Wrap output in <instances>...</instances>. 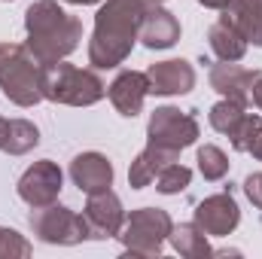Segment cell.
<instances>
[{
	"label": "cell",
	"mask_w": 262,
	"mask_h": 259,
	"mask_svg": "<svg viewBox=\"0 0 262 259\" xmlns=\"http://www.w3.org/2000/svg\"><path fill=\"white\" fill-rule=\"evenodd\" d=\"M149 0H104L95 15V31L89 37V64L95 70H113L131 55L140 21Z\"/></svg>",
	"instance_id": "obj_1"
},
{
	"label": "cell",
	"mask_w": 262,
	"mask_h": 259,
	"mask_svg": "<svg viewBox=\"0 0 262 259\" xmlns=\"http://www.w3.org/2000/svg\"><path fill=\"white\" fill-rule=\"evenodd\" d=\"M28 49L40 64H58L70 52H76L82 40V21L67 12L58 0H34L25 12Z\"/></svg>",
	"instance_id": "obj_2"
},
{
	"label": "cell",
	"mask_w": 262,
	"mask_h": 259,
	"mask_svg": "<svg viewBox=\"0 0 262 259\" xmlns=\"http://www.w3.org/2000/svg\"><path fill=\"white\" fill-rule=\"evenodd\" d=\"M107 95L104 79L92 67H76L58 61L43 70V101L64 104V107H92Z\"/></svg>",
	"instance_id": "obj_3"
},
{
	"label": "cell",
	"mask_w": 262,
	"mask_h": 259,
	"mask_svg": "<svg viewBox=\"0 0 262 259\" xmlns=\"http://www.w3.org/2000/svg\"><path fill=\"white\" fill-rule=\"evenodd\" d=\"M43 70L46 64H40L28 46L15 43L0 64V92L15 107H34L43 101Z\"/></svg>",
	"instance_id": "obj_4"
},
{
	"label": "cell",
	"mask_w": 262,
	"mask_h": 259,
	"mask_svg": "<svg viewBox=\"0 0 262 259\" xmlns=\"http://www.w3.org/2000/svg\"><path fill=\"white\" fill-rule=\"evenodd\" d=\"M171 229H174V220H171L168 210H162V207H137V210H131V217H125L119 241H122L125 253H131V256L156 259L162 256V247H165Z\"/></svg>",
	"instance_id": "obj_5"
},
{
	"label": "cell",
	"mask_w": 262,
	"mask_h": 259,
	"mask_svg": "<svg viewBox=\"0 0 262 259\" xmlns=\"http://www.w3.org/2000/svg\"><path fill=\"white\" fill-rule=\"evenodd\" d=\"M28 226L37 235V241L58 244V247H73V244H82V241L92 238L85 217L64 207V204H58V201H52L46 207H31Z\"/></svg>",
	"instance_id": "obj_6"
},
{
	"label": "cell",
	"mask_w": 262,
	"mask_h": 259,
	"mask_svg": "<svg viewBox=\"0 0 262 259\" xmlns=\"http://www.w3.org/2000/svg\"><path fill=\"white\" fill-rule=\"evenodd\" d=\"M198 134H201L198 119L180 107H156L146 122V143L159 146L165 153H174V156H180L186 146H192Z\"/></svg>",
	"instance_id": "obj_7"
},
{
	"label": "cell",
	"mask_w": 262,
	"mask_h": 259,
	"mask_svg": "<svg viewBox=\"0 0 262 259\" xmlns=\"http://www.w3.org/2000/svg\"><path fill=\"white\" fill-rule=\"evenodd\" d=\"M61 186H64L61 168H58L52 159H40V162H34V165L18 177L15 192H18V198H21L28 207H46V204L58 201Z\"/></svg>",
	"instance_id": "obj_8"
},
{
	"label": "cell",
	"mask_w": 262,
	"mask_h": 259,
	"mask_svg": "<svg viewBox=\"0 0 262 259\" xmlns=\"http://www.w3.org/2000/svg\"><path fill=\"white\" fill-rule=\"evenodd\" d=\"M198 229L207 235V238H226L238 229L241 223V207L235 201L232 192H216L207 195L195 204V217H192Z\"/></svg>",
	"instance_id": "obj_9"
},
{
	"label": "cell",
	"mask_w": 262,
	"mask_h": 259,
	"mask_svg": "<svg viewBox=\"0 0 262 259\" xmlns=\"http://www.w3.org/2000/svg\"><path fill=\"white\" fill-rule=\"evenodd\" d=\"M82 217L89 223V232L95 241H104V238H119L122 226H125V207L119 201V195L113 189H104V192L89 195L85 207H82Z\"/></svg>",
	"instance_id": "obj_10"
},
{
	"label": "cell",
	"mask_w": 262,
	"mask_h": 259,
	"mask_svg": "<svg viewBox=\"0 0 262 259\" xmlns=\"http://www.w3.org/2000/svg\"><path fill=\"white\" fill-rule=\"evenodd\" d=\"M149 79V95H189L195 89V67L186 58H171V61H156L146 67Z\"/></svg>",
	"instance_id": "obj_11"
},
{
	"label": "cell",
	"mask_w": 262,
	"mask_h": 259,
	"mask_svg": "<svg viewBox=\"0 0 262 259\" xmlns=\"http://www.w3.org/2000/svg\"><path fill=\"white\" fill-rule=\"evenodd\" d=\"M146 95H149V79H146V73H140V70H119L116 79H113L110 89H107L110 104H113L116 113L125 116V119H134V116L143 110Z\"/></svg>",
	"instance_id": "obj_12"
},
{
	"label": "cell",
	"mask_w": 262,
	"mask_h": 259,
	"mask_svg": "<svg viewBox=\"0 0 262 259\" xmlns=\"http://www.w3.org/2000/svg\"><path fill=\"white\" fill-rule=\"evenodd\" d=\"M70 180L85 195L104 192L113 186V162L104 153H79L70 162Z\"/></svg>",
	"instance_id": "obj_13"
},
{
	"label": "cell",
	"mask_w": 262,
	"mask_h": 259,
	"mask_svg": "<svg viewBox=\"0 0 262 259\" xmlns=\"http://www.w3.org/2000/svg\"><path fill=\"white\" fill-rule=\"evenodd\" d=\"M137 40L146 46V49H171L177 40H180V21L171 9H165L162 3H149L146 12H143V21H140V34Z\"/></svg>",
	"instance_id": "obj_14"
},
{
	"label": "cell",
	"mask_w": 262,
	"mask_h": 259,
	"mask_svg": "<svg viewBox=\"0 0 262 259\" xmlns=\"http://www.w3.org/2000/svg\"><path fill=\"white\" fill-rule=\"evenodd\" d=\"M256 70H247L238 61H220L210 67V89L220 92L223 98H232L238 104H250V82Z\"/></svg>",
	"instance_id": "obj_15"
},
{
	"label": "cell",
	"mask_w": 262,
	"mask_h": 259,
	"mask_svg": "<svg viewBox=\"0 0 262 259\" xmlns=\"http://www.w3.org/2000/svg\"><path fill=\"white\" fill-rule=\"evenodd\" d=\"M207 43H210V52H213L220 61H241L244 52H247V46H250V43L244 40V34H241L226 15H220V18L210 25Z\"/></svg>",
	"instance_id": "obj_16"
},
{
	"label": "cell",
	"mask_w": 262,
	"mask_h": 259,
	"mask_svg": "<svg viewBox=\"0 0 262 259\" xmlns=\"http://www.w3.org/2000/svg\"><path fill=\"white\" fill-rule=\"evenodd\" d=\"M177 159H180V156L165 153V149H159V146H149V143H146V149H140V153H137V159L131 162L128 186H131V189H146V186L156 180V174H159L165 165L177 162Z\"/></svg>",
	"instance_id": "obj_17"
},
{
	"label": "cell",
	"mask_w": 262,
	"mask_h": 259,
	"mask_svg": "<svg viewBox=\"0 0 262 259\" xmlns=\"http://www.w3.org/2000/svg\"><path fill=\"white\" fill-rule=\"evenodd\" d=\"M223 15L244 34L247 43L262 46V0H229Z\"/></svg>",
	"instance_id": "obj_18"
},
{
	"label": "cell",
	"mask_w": 262,
	"mask_h": 259,
	"mask_svg": "<svg viewBox=\"0 0 262 259\" xmlns=\"http://www.w3.org/2000/svg\"><path fill=\"white\" fill-rule=\"evenodd\" d=\"M168 241H171L174 253H180L183 259L213 256V250H210V244H207V235L198 229L195 223H180V226H174L171 235H168Z\"/></svg>",
	"instance_id": "obj_19"
},
{
	"label": "cell",
	"mask_w": 262,
	"mask_h": 259,
	"mask_svg": "<svg viewBox=\"0 0 262 259\" xmlns=\"http://www.w3.org/2000/svg\"><path fill=\"white\" fill-rule=\"evenodd\" d=\"M40 143V128L31 119H9V131H6V143L3 153L9 156H25Z\"/></svg>",
	"instance_id": "obj_20"
},
{
	"label": "cell",
	"mask_w": 262,
	"mask_h": 259,
	"mask_svg": "<svg viewBox=\"0 0 262 259\" xmlns=\"http://www.w3.org/2000/svg\"><path fill=\"white\" fill-rule=\"evenodd\" d=\"M244 113H247V104H238V101H232V98H223L220 104L210 107L207 119H210V128L229 137L232 131L238 128V122L244 119Z\"/></svg>",
	"instance_id": "obj_21"
},
{
	"label": "cell",
	"mask_w": 262,
	"mask_h": 259,
	"mask_svg": "<svg viewBox=\"0 0 262 259\" xmlns=\"http://www.w3.org/2000/svg\"><path fill=\"white\" fill-rule=\"evenodd\" d=\"M195 162H198L201 177H204V180H210V183H216V180H223V177L229 174V156H226L220 146H213V143L198 146Z\"/></svg>",
	"instance_id": "obj_22"
},
{
	"label": "cell",
	"mask_w": 262,
	"mask_h": 259,
	"mask_svg": "<svg viewBox=\"0 0 262 259\" xmlns=\"http://www.w3.org/2000/svg\"><path fill=\"white\" fill-rule=\"evenodd\" d=\"M156 189L162 195H180L189 189V183H192V171L186 168V165H180V162H171V165H165L159 174H156Z\"/></svg>",
	"instance_id": "obj_23"
},
{
	"label": "cell",
	"mask_w": 262,
	"mask_h": 259,
	"mask_svg": "<svg viewBox=\"0 0 262 259\" xmlns=\"http://www.w3.org/2000/svg\"><path fill=\"white\" fill-rule=\"evenodd\" d=\"M259 128H262V116L259 113H244V119L238 122V128L229 134V143H232L238 153H247V149L253 146V140H256Z\"/></svg>",
	"instance_id": "obj_24"
},
{
	"label": "cell",
	"mask_w": 262,
	"mask_h": 259,
	"mask_svg": "<svg viewBox=\"0 0 262 259\" xmlns=\"http://www.w3.org/2000/svg\"><path fill=\"white\" fill-rule=\"evenodd\" d=\"M244 195L250 198V204H253L256 210H262V171L250 174V177L244 180Z\"/></svg>",
	"instance_id": "obj_25"
},
{
	"label": "cell",
	"mask_w": 262,
	"mask_h": 259,
	"mask_svg": "<svg viewBox=\"0 0 262 259\" xmlns=\"http://www.w3.org/2000/svg\"><path fill=\"white\" fill-rule=\"evenodd\" d=\"M250 101H253L256 110H262V70H256V76L250 82Z\"/></svg>",
	"instance_id": "obj_26"
},
{
	"label": "cell",
	"mask_w": 262,
	"mask_h": 259,
	"mask_svg": "<svg viewBox=\"0 0 262 259\" xmlns=\"http://www.w3.org/2000/svg\"><path fill=\"white\" fill-rule=\"evenodd\" d=\"M247 153H250L253 159H259V162H262V128H259V134H256V140H253V146H250Z\"/></svg>",
	"instance_id": "obj_27"
},
{
	"label": "cell",
	"mask_w": 262,
	"mask_h": 259,
	"mask_svg": "<svg viewBox=\"0 0 262 259\" xmlns=\"http://www.w3.org/2000/svg\"><path fill=\"white\" fill-rule=\"evenodd\" d=\"M201 6H207V9H226L229 6V0H198Z\"/></svg>",
	"instance_id": "obj_28"
},
{
	"label": "cell",
	"mask_w": 262,
	"mask_h": 259,
	"mask_svg": "<svg viewBox=\"0 0 262 259\" xmlns=\"http://www.w3.org/2000/svg\"><path fill=\"white\" fill-rule=\"evenodd\" d=\"M6 131H9V119L0 116V149H3V143H6Z\"/></svg>",
	"instance_id": "obj_29"
},
{
	"label": "cell",
	"mask_w": 262,
	"mask_h": 259,
	"mask_svg": "<svg viewBox=\"0 0 262 259\" xmlns=\"http://www.w3.org/2000/svg\"><path fill=\"white\" fill-rule=\"evenodd\" d=\"M12 46H15V43H0V64H3V58L12 52Z\"/></svg>",
	"instance_id": "obj_30"
},
{
	"label": "cell",
	"mask_w": 262,
	"mask_h": 259,
	"mask_svg": "<svg viewBox=\"0 0 262 259\" xmlns=\"http://www.w3.org/2000/svg\"><path fill=\"white\" fill-rule=\"evenodd\" d=\"M64 3H73V6H92V3H104V0H64Z\"/></svg>",
	"instance_id": "obj_31"
},
{
	"label": "cell",
	"mask_w": 262,
	"mask_h": 259,
	"mask_svg": "<svg viewBox=\"0 0 262 259\" xmlns=\"http://www.w3.org/2000/svg\"><path fill=\"white\" fill-rule=\"evenodd\" d=\"M149 3H165V0H149Z\"/></svg>",
	"instance_id": "obj_32"
}]
</instances>
